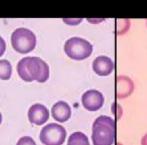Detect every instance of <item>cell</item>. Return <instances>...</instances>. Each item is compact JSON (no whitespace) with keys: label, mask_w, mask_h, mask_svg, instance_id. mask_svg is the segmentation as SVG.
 Segmentation results:
<instances>
[{"label":"cell","mask_w":147,"mask_h":145,"mask_svg":"<svg viewBox=\"0 0 147 145\" xmlns=\"http://www.w3.org/2000/svg\"><path fill=\"white\" fill-rule=\"evenodd\" d=\"M12 74V67L7 59H0V79L9 80Z\"/></svg>","instance_id":"7c38bea8"},{"label":"cell","mask_w":147,"mask_h":145,"mask_svg":"<svg viewBox=\"0 0 147 145\" xmlns=\"http://www.w3.org/2000/svg\"><path fill=\"white\" fill-rule=\"evenodd\" d=\"M11 45L17 53H28L32 51L36 45V36L27 28H16L11 34Z\"/></svg>","instance_id":"3957f363"},{"label":"cell","mask_w":147,"mask_h":145,"mask_svg":"<svg viewBox=\"0 0 147 145\" xmlns=\"http://www.w3.org/2000/svg\"><path fill=\"white\" fill-rule=\"evenodd\" d=\"M134 91V83L126 76H119L117 78V98L125 99Z\"/></svg>","instance_id":"30bf717a"},{"label":"cell","mask_w":147,"mask_h":145,"mask_svg":"<svg viewBox=\"0 0 147 145\" xmlns=\"http://www.w3.org/2000/svg\"><path fill=\"white\" fill-rule=\"evenodd\" d=\"M67 131L57 123H49L40 131L39 139L43 145H61L65 140Z\"/></svg>","instance_id":"5b68a950"},{"label":"cell","mask_w":147,"mask_h":145,"mask_svg":"<svg viewBox=\"0 0 147 145\" xmlns=\"http://www.w3.org/2000/svg\"><path fill=\"white\" fill-rule=\"evenodd\" d=\"M18 76L25 82L37 81L45 83L49 77V67L43 59L37 57H26L17 63Z\"/></svg>","instance_id":"6da1fadb"},{"label":"cell","mask_w":147,"mask_h":145,"mask_svg":"<svg viewBox=\"0 0 147 145\" xmlns=\"http://www.w3.org/2000/svg\"><path fill=\"white\" fill-rule=\"evenodd\" d=\"M51 115L53 119L59 122H65L71 115V109L65 101H59L51 107Z\"/></svg>","instance_id":"9c48e42d"},{"label":"cell","mask_w":147,"mask_h":145,"mask_svg":"<svg viewBox=\"0 0 147 145\" xmlns=\"http://www.w3.org/2000/svg\"><path fill=\"white\" fill-rule=\"evenodd\" d=\"M65 55L76 61H82L89 57L93 53V45L82 37H71L63 45Z\"/></svg>","instance_id":"277c9868"},{"label":"cell","mask_w":147,"mask_h":145,"mask_svg":"<svg viewBox=\"0 0 147 145\" xmlns=\"http://www.w3.org/2000/svg\"><path fill=\"white\" fill-rule=\"evenodd\" d=\"M67 145H90L89 138L81 131H77L69 135L67 139Z\"/></svg>","instance_id":"8fae6325"},{"label":"cell","mask_w":147,"mask_h":145,"mask_svg":"<svg viewBox=\"0 0 147 145\" xmlns=\"http://www.w3.org/2000/svg\"><path fill=\"white\" fill-rule=\"evenodd\" d=\"M115 137V123L111 117L99 116L93 123L92 141L94 145H112Z\"/></svg>","instance_id":"7a4b0ae2"},{"label":"cell","mask_w":147,"mask_h":145,"mask_svg":"<svg viewBox=\"0 0 147 145\" xmlns=\"http://www.w3.org/2000/svg\"><path fill=\"white\" fill-rule=\"evenodd\" d=\"M82 104L87 110L97 111L104 104V96L98 90H88L83 94Z\"/></svg>","instance_id":"8992f818"},{"label":"cell","mask_w":147,"mask_h":145,"mask_svg":"<svg viewBox=\"0 0 147 145\" xmlns=\"http://www.w3.org/2000/svg\"><path fill=\"white\" fill-rule=\"evenodd\" d=\"M141 145H147V133L141 139Z\"/></svg>","instance_id":"9a60e30c"},{"label":"cell","mask_w":147,"mask_h":145,"mask_svg":"<svg viewBox=\"0 0 147 145\" xmlns=\"http://www.w3.org/2000/svg\"><path fill=\"white\" fill-rule=\"evenodd\" d=\"M16 145H36L35 141L29 136H23L17 141Z\"/></svg>","instance_id":"4fadbf2b"},{"label":"cell","mask_w":147,"mask_h":145,"mask_svg":"<svg viewBox=\"0 0 147 145\" xmlns=\"http://www.w3.org/2000/svg\"><path fill=\"white\" fill-rule=\"evenodd\" d=\"M5 49H6V43L5 40L0 36V57L3 55V53H5Z\"/></svg>","instance_id":"5bb4252c"},{"label":"cell","mask_w":147,"mask_h":145,"mask_svg":"<svg viewBox=\"0 0 147 145\" xmlns=\"http://www.w3.org/2000/svg\"><path fill=\"white\" fill-rule=\"evenodd\" d=\"M114 69L113 61L106 55L97 57L93 61V69L99 76H108Z\"/></svg>","instance_id":"ba28073f"},{"label":"cell","mask_w":147,"mask_h":145,"mask_svg":"<svg viewBox=\"0 0 147 145\" xmlns=\"http://www.w3.org/2000/svg\"><path fill=\"white\" fill-rule=\"evenodd\" d=\"M1 122H2V114L0 113V124H1Z\"/></svg>","instance_id":"2e32d148"},{"label":"cell","mask_w":147,"mask_h":145,"mask_svg":"<svg viewBox=\"0 0 147 145\" xmlns=\"http://www.w3.org/2000/svg\"><path fill=\"white\" fill-rule=\"evenodd\" d=\"M117 145H122V144H121V143H117Z\"/></svg>","instance_id":"e0dca14e"},{"label":"cell","mask_w":147,"mask_h":145,"mask_svg":"<svg viewBox=\"0 0 147 145\" xmlns=\"http://www.w3.org/2000/svg\"><path fill=\"white\" fill-rule=\"evenodd\" d=\"M28 119L32 124L42 125L49 120V109L42 104H33L28 109Z\"/></svg>","instance_id":"52a82bcc"}]
</instances>
